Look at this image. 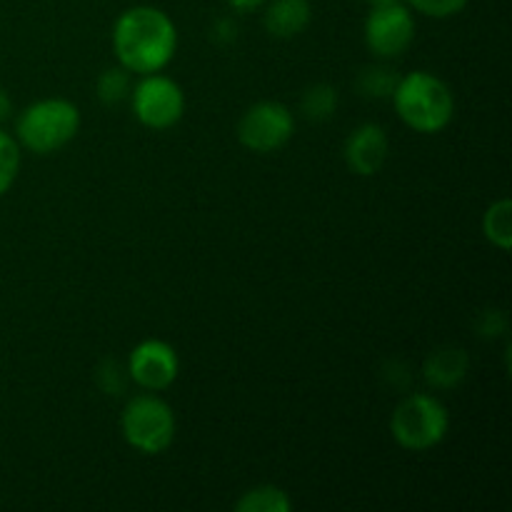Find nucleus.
Returning a JSON list of instances; mask_svg holds the SVG:
<instances>
[{"instance_id":"nucleus-1","label":"nucleus","mask_w":512,"mask_h":512,"mask_svg":"<svg viewBox=\"0 0 512 512\" xmlns=\"http://www.w3.org/2000/svg\"><path fill=\"white\" fill-rule=\"evenodd\" d=\"M113 50L128 73H160L178 50V28L160 8L135 5L115 20Z\"/></svg>"},{"instance_id":"nucleus-2","label":"nucleus","mask_w":512,"mask_h":512,"mask_svg":"<svg viewBox=\"0 0 512 512\" xmlns=\"http://www.w3.org/2000/svg\"><path fill=\"white\" fill-rule=\"evenodd\" d=\"M398 118L415 133L435 135L453 123L455 98L450 85L428 70H413L398 80L393 93Z\"/></svg>"},{"instance_id":"nucleus-3","label":"nucleus","mask_w":512,"mask_h":512,"mask_svg":"<svg viewBox=\"0 0 512 512\" xmlns=\"http://www.w3.org/2000/svg\"><path fill=\"white\" fill-rule=\"evenodd\" d=\"M80 130L78 105L65 98H45L28 105L15 120V140L35 155L65 148Z\"/></svg>"},{"instance_id":"nucleus-4","label":"nucleus","mask_w":512,"mask_h":512,"mask_svg":"<svg viewBox=\"0 0 512 512\" xmlns=\"http://www.w3.org/2000/svg\"><path fill=\"white\" fill-rule=\"evenodd\" d=\"M450 430L448 408L428 393H413L395 408L390 433L400 448L425 453L445 440Z\"/></svg>"},{"instance_id":"nucleus-5","label":"nucleus","mask_w":512,"mask_h":512,"mask_svg":"<svg viewBox=\"0 0 512 512\" xmlns=\"http://www.w3.org/2000/svg\"><path fill=\"white\" fill-rule=\"evenodd\" d=\"M175 413L158 395L143 393L128 400L120 418L125 443L143 455H160L175 440Z\"/></svg>"},{"instance_id":"nucleus-6","label":"nucleus","mask_w":512,"mask_h":512,"mask_svg":"<svg viewBox=\"0 0 512 512\" xmlns=\"http://www.w3.org/2000/svg\"><path fill=\"white\" fill-rule=\"evenodd\" d=\"M130 90V103L140 125L150 130H168L180 123L185 113V93L173 78L160 73L140 75Z\"/></svg>"},{"instance_id":"nucleus-7","label":"nucleus","mask_w":512,"mask_h":512,"mask_svg":"<svg viewBox=\"0 0 512 512\" xmlns=\"http://www.w3.org/2000/svg\"><path fill=\"white\" fill-rule=\"evenodd\" d=\"M295 133V118L288 105L278 100H260L250 105L238 123V140L253 153H275L285 148Z\"/></svg>"},{"instance_id":"nucleus-8","label":"nucleus","mask_w":512,"mask_h":512,"mask_svg":"<svg viewBox=\"0 0 512 512\" xmlns=\"http://www.w3.org/2000/svg\"><path fill=\"white\" fill-rule=\"evenodd\" d=\"M415 40V18L408 5L383 3L373 5L365 18V45L383 60L400 58Z\"/></svg>"},{"instance_id":"nucleus-9","label":"nucleus","mask_w":512,"mask_h":512,"mask_svg":"<svg viewBox=\"0 0 512 512\" xmlns=\"http://www.w3.org/2000/svg\"><path fill=\"white\" fill-rule=\"evenodd\" d=\"M180 360L173 345L165 340H143L135 345L128 360V378L148 393L168 390L178 380Z\"/></svg>"},{"instance_id":"nucleus-10","label":"nucleus","mask_w":512,"mask_h":512,"mask_svg":"<svg viewBox=\"0 0 512 512\" xmlns=\"http://www.w3.org/2000/svg\"><path fill=\"white\" fill-rule=\"evenodd\" d=\"M390 140L383 125L378 123H363L345 138V165L350 173L360 175V178H370V175L380 173L388 160Z\"/></svg>"},{"instance_id":"nucleus-11","label":"nucleus","mask_w":512,"mask_h":512,"mask_svg":"<svg viewBox=\"0 0 512 512\" xmlns=\"http://www.w3.org/2000/svg\"><path fill=\"white\" fill-rule=\"evenodd\" d=\"M470 355L463 348H440L428 355L423 365V378L435 390H453L468 378Z\"/></svg>"},{"instance_id":"nucleus-12","label":"nucleus","mask_w":512,"mask_h":512,"mask_svg":"<svg viewBox=\"0 0 512 512\" xmlns=\"http://www.w3.org/2000/svg\"><path fill=\"white\" fill-rule=\"evenodd\" d=\"M313 20L310 0H268L265 8V30L278 40H293Z\"/></svg>"},{"instance_id":"nucleus-13","label":"nucleus","mask_w":512,"mask_h":512,"mask_svg":"<svg viewBox=\"0 0 512 512\" xmlns=\"http://www.w3.org/2000/svg\"><path fill=\"white\" fill-rule=\"evenodd\" d=\"M338 105V88L328 83L310 85V88H305L303 95H300V113L308 120H313V123H325V120L333 118V115L338 113Z\"/></svg>"},{"instance_id":"nucleus-14","label":"nucleus","mask_w":512,"mask_h":512,"mask_svg":"<svg viewBox=\"0 0 512 512\" xmlns=\"http://www.w3.org/2000/svg\"><path fill=\"white\" fill-rule=\"evenodd\" d=\"M238 512H290L293 500L288 498L283 488L278 485H258V488L245 490L235 503Z\"/></svg>"},{"instance_id":"nucleus-15","label":"nucleus","mask_w":512,"mask_h":512,"mask_svg":"<svg viewBox=\"0 0 512 512\" xmlns=\"http://www.w3.org/2000/svg\"><path fill=\"white\" fill-rule=\"evenodd\" d=\"M398 80L400 75L393 68H388V65H368L355 78V88L368 100H388L393 98Z\"/></svg>"},{"instance_id":"nucleus-16","label":"nucleus","mask_w":512,"mask_h":512,"mask_svg":"<svg viewBox=\"0 0 512 512\" xmlns=\"http://www.w3.org/2000/svg\"><path fill=\"white\" fill-rule=\"evenodd\" d=\"M483 233L495 248L508 253L512 248V203L508 198H500L485 210L483 215Z\"/></svg>"},{"instance_id":"nucleus-17","label":"nucleus","mask_w":512,"mask_h":512,"mask_svg":"<svg viewBox=\"0 0 512 512\" xmlns=\"http://www.w3.org/2000/svg\"><path fill=\"white\" fill-rule=\"evenodd\" d=\"M130 90H133V80H130V73L123 65L103 70L95 80V93H98L100 103L105 105L123 103L125 98H130Z\"/></svg>"},{"instance_id":"nucleus-18","label":"nucleus","mask_w":512,"mask_h":512,"mask_svg":"<svg viewBox=\"0 0 512 512\" xmlns=\"http://www.w3.org/2000/svg\"><path fill=\"white\" fill-rule=\"evenodd\" d=\"M20 170V145L10 133L0 128V195L13 188Z\"/></svg>"},{"instance_id":"nucleus-19","label":"nucleus","mask_w":512,"mask_h":512,"mask_svg":"<svg viewBox=\"0 0 512 512\" xmlns=\"http://www.w3.org/2000/svg\"><path fill=\"white\" fill-rule=\"evenodd\" d=\"M413 10L428 15V18H453L468 5V0H405Z\"/></svg>"},{"instance_id":"nucleus-20","label":"nucleus","mask_w":512,"mask_h":512,"mask_svg":"<svg viewBox=\"0 0 512 512\" xmlns=\"http://www.w3.org/2000/svg\"><path fill=\"white\" fill-rule=\"evenodd\" d=\"M128 368H120V363L115 360H105L98 370V385L103 388V393L108 395H120L128 383Z\"/></svg>"},{"instance_id":"nucleus-21","label":"nucleus","mask_w":512,"mask_h":512,"mask_svg":"<svg viewBox=\"0 0 512 512\" xmlns=\"http://www.w3.org/2000/svg\"><path fill=\"white\" fill-rule=\"evenodd\" d=\"M505 330H508V318H505V313H500V310H485V313L480 315L478 333L483 335V338H498Z\"/></svg>"},{"instance_id":"nucleus-22","label":"nucleus","mask_w":512,"mask_h":512,"mask_svg":"<svg viewBox=\"0 0 512 512\" xmlns=\"http://www.w3.org/2000/svg\"><path fill=\"white\" fill-rule=\"evenodd\" d=\"M210 38L218 45H233L238 40V23L233 18H218L213 23V33Z\"/></svg>"},{"instance_id":"nucleus-23","label":"nucleus","mask_w":512,"mask_h":512,"mask_svg":"<svg viewBox=\"0 0 512 512\" xmlns=\"http://www.w3.org/2000/svg\"><path fill=\"white\" fill-rule=\"evenodd\" d=\"M225 3H228L235 13H253V10L263 8L268 0H225Z\"/></svg>"},{"instance_id":"nucleus-24","label":"nucleus","mask_w":512,"mask_h":512,"mask_svg":"<svg viewBox=\"0 0 512 512\" xmlns=\"http://www.w3.org/2000/svg\"><path fill=\"white\" fill-rule=\"evenodd\" d=\"M10 113H13V100H10L8 90L0 88V123H3V120H8Z\"/></svg>"},{"instance_id":"nucleus-25","label":"nucleus","mask_w":512,"mask_h":512,"mask_svg":"<svg viewBox=\"0 0 512 512\" xmlns=\"http://www.w3.org/2000/svg\"><path fill=\"white\" fill-rule=\"evenodd\" d=\"M365 3H370V5H383V3H393V0H365Z\"/></svg>"}]
</instances>
